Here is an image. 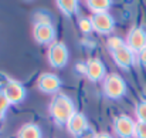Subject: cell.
Listing matches in <instances>:
<instances>
[{
    "mask_svg": "<svg viewBox=\"0 0 146 138\" xmlns=\"http://www.w3.org/2000/svg\"><path fill=\"white\" fill-rule=\"evenodd\" d=\"M48 113L55 124L67 125L70 118L77 113L74 101L65 94H55L48 105Z\"/></svg>",
    "mask_w": 146,
    "mask_h": 138,
    "instance_id": "cell-1",
    "label": "cell"
},
{
    "mask_svg": "<svg viewBox=\"0 0 146 138\" xmlns=\"http://www.w3.org/2000/svg\"><path fill=\"white\" fill-rule=\"evenodd\" d=\"M104 94L111 98V100H119L126 94V83L125 80L116 74V73H111L104 78V86H102Z\"/></svg>",
    "mask_w": 146,
    "mask_h": 138,
    "instance_id": "cell-2",
    "label": "cell"
},
{
    "mask_svg": "<svg viewBox=\"0 0 146 138\" xmlns=\"http://www.w3.org/2000/svg\"><path fill=\"white\" fill-rule=\"evenodd\" d=\"M47 58H48L50 66L54 68L65 67L68 60H70L68 47L62 42H54L52 44H50L48 50H47Z\"/></svg>",
    "mask_w": 146,
    "mask_h": 138,
    "instance_id": "cell-3",
    "label": "cell"
},
{
    "mask_svg": "<svg viewBox=\"0 0 146 138\" xmlns=\"http://www.w3.org/2000/svg\"><path fill=\"white\" fill-rule=\"evenodd\" d=\"M3 92L6 95V98L9 100L10 104L16 105V104H20L21 101H24L27 91L24 88V86L17 81V80H7V83L3 86Z\"/></svg>",
    "mask_w": 146,
    "mask_h": 138,
    "instance_id": "cell-4",
    "label": "cell"
},
{
    "mask_svg": "<svg viewBox=\"0 0 146 138\" xmlns=\"http://www.w3.org/2000/svg\"><path fill=\"white\" fill-rule=\"evenodd\" d=\"M135 127H136V121H133V118L126 114L118 115L113 120V130L119 138H133Z\"/></svg>",
    "mask_w": 146,
    "mask_h": 138,
    "instance_id": "cell-5",
    "label": "cell"
},
{
    "mask_svg": "<svg viewBox=\"0 0 146 138\" xmlns=\"http://www.w3.org/2000/svg\"><path fill=\"white\" fill-rule=\"evenodd\" d=\"M125 43L135 54H138L141 50L146 48V30L143 27H132L126 36Z\"/></svg>",
    "mask_w": 146,
    "mask_h": 138,
    "instance_id": "cell-6",
    "label": "cell"
},
{
    "mask_svg": "<svg viewBox=\"0 0 146 138\" xmlns=\"http://www.w3.org/2000/svg\"><path fill=\"white\" fill-rule=\"evenodd\" d=\"M111 56H112L115 64L118 67L123 68V70L131 68L136 61V54L126 44L123 47H121V48H118V50H115V51H111Z\"/></svg>",
    "mask_w": 146,
    "mask_h": 138,
    "instance_id": "cell-7",
    "label": "cell"
},
{
    "mask_svg": "<svg viewBox=\"0 0 146 138\" xmlns=\"http://www.w3.org/2000/svg\"><path fill=\"white\" fill-rule=\"evenodd\" d=\"M37 87L44 94H57L61 87V80L54 73H43L37 80Z\"/></svg>",
    "mask_w": 146,
    "mask_h": 138,
    "instance_id": "cell-8",
    "label": "cell"
},
{
    "mask_svg": "<svg viewBox=\"0 0 146 138\" xmlns=\"http://www.w3.org/2000/svg\"><path fill=\"white\" fill-rule=\"evenodd\" d=\"M85 64H87L85 76H87V78L90 81L98 83V81H101V80H104L106 77V68H105L104 63L99 58H97V57L90 58V60L85 61Z\"/></svg>",
    "mask_w": 146,
    "mask_h": 138,
    "instance_id": "cell-9",
    "label": "cell"
},
{
    "mask_svg": "<svg viewBox=\"0 0 146 138\" xmlns=\"http://www.w3.org/2000/svg\"><path fill=\"white\" fill-rule=\"evenodd\" d=\"M91 20H92L94 31H97L99 34H109L115 29V19L109 13L94 14L91 17Z\"/></svg>",
    "mask_w": 146,
    "mask_h": 138,
    "instance_id": "cell-10",
    "label": "cell"
},
{
    "mask_svg": "<svg viewBox=\"0 0 146 138\" xmlns=\"http://www.w3.org/2000/svg\"><path fill=\"white\" fill-rule=\"evenodd\" d=\"M33 36L38 44H52L55 40V29L52 24H34Z\"/></svg>",
    "mask_w": 146,
    "mask_h": 138,
    "instance_id": "cell-11",
    "label": "cell"
},
{
    "mask_svg": "<svg viewBox=\"0 0 146 138\" xmlns=\"http://www.w3.org/2000/svg\"><path fill=\"white\" fill-rule=\"evenodd\" d=\"M67 130H68V133L71 134V135H74V137H78V135H82L87 130H88V127H90V124H88V118L82 114V113H75L71 118H70V121L67 123Z\"/></svg>",
    "mask_w": 146,
    "mask_h": 138,
    "instance_id": "cell-12",
    "label": "cell"
},
{
    "mask_svg": "<svg viewBox=\"0 0 146 138\" xmlns=\"http://www.w3.org/2000/svg\"><path fill=\"white\" fill-rule=\"evenodd\" d=\"M17 138H43V131L36 123H26L17 131Z\"/></svg>",
    "mask_w": 146,
    "mask_h": 138,
    "instance_id": "cell-13",
    "label": "cell"
},
{
    "mask_svg": "<svg viewBox=\"0 0 146 138\" xmlns=\"http://www.w3.org/2000/svg\"><path fill=\"white\" fill-rule=\"evenodd\" d=\"M57 6H58V9L61 10V13H64L65 16H68V17H71V16H74L77 11H78V1L77 0H58L57 1Z\"/></svg>",
    "mask_w": 146,
    "mask_h": 138,
    "instance_id": "cell-14",
    "label": "cell"
},
{
    "mask_svg": "<svg viewBox=\"0 0 146 138\" xmlns=\"http://www.w3.org/2000/svg\"><path fill=\"white\" fill-rule=\"evenodd\" d=\"M88 9L94 13V14H99V13H108L109 7L112 6L111 0H88L87 1Z\"/></svg>",
    "mask_w": 146,
    "mask_h": 138,
    "instance_id": "cell-15",
    "label": "cell"
},
{
    "mask_svg": "<svg viewBox=\"0 0 146 138\" xmlns=\"http://www.w3.org/2000/svg\"><path fill=\"white\" fill-rule=\"evenodd\" d=\"M135 117L138 123H146V100L139 101L135 107Z\"/></svg>",
    "mask_w": 146,
    "mask_h": 138,
    "instance_id": "cell-16",
    "label": "cell"
},
{
    "mask_svg": "<svg viewBox=\"0 0 146 138\" xmlns=\"http://www.w3.org/2000/svg\"><path fill=\"white\" fill-rule=\"evenodd\" d=\"M125 44H126L125 40L121 39V37H118V36H112V37H109L108 42H106V47H108L109 51H115V50L123 47Z\"/></svg>",
    "mask_w": 146,
    "mask_h": 138,
    "instance_id": "cell-17",
    "label": "cell"
},
{
    "mask_svg": "<svg viewBox=\"0 0 146 138\" xmlns=\"http://www.w3.org/2000/svg\"><path fill=\"white\" fill-rule=\"evenodd\" d=\"M78 27H80V30L82 31V33H91V31H94V26H92V20H91V17H82V19H80V21H78Z\"/></svg>",
    "mask_w": 146,
    "mask_h": 138,
    "instance_id": "cell-18",
    "label": "cell"
},
{
    "mask_svg": "<svg viewBox=\"0 0 146 138\" xmlns=\"http://www.w3.org/2000/svg\"><path fill=\"white\" fill-rule=\"evenodd\" d=\"M34 20H36V24H52L51 16L46 11H37L34 14Z\"/></svg>",
    "mask_w": 146,
    "mask_h": 138,
    "instance_id": "cell-19",
    "label": "cell"
},
{
    "mask_svg": "<svg viewBox=\"0 0 146 138\" xmlns=\"http://www.w3.org/2000/svg\"><path fill=\"white\" fill-rule=\"evenodd\" d=\"M10 105H11V104H10L9 100L6 98L3 90H0V118H4V115H6V113H7V110H9Z\"/></svg>",
    "mask_w": 146,
    "mask_h": 138,
    "instance_id": "cell-20",
    "label": "cell"
},
{
    "mask_svg": "<svg viewBox=\"0 0 146 138\" xmlns=\"http://www.w3.org/2000/svg\"><path fill=\"white\" fill-rule=\"evenodd\" d=\"M133 138H146V123H138L136 121Z\"/></svg>",
    "mask_w": 146,
    "mask_h": 138,
    "instance_id": "cell-21",
    "label": "cell"
},
{
    "mask_svg": "<svg viewBox=\"0 0 146 138\" xmlns=\"http://www.w3.org/2000/svg\"><path fill=\"white\" fill-rule=\"evenodd\" d=\"M136 61L141 64V66H143L146 67V48L143 50H141L138 54H136Z\"/></svg>",
    "mask_w": 146,
    "mask_h": 138,
    "instance_id": "cell-22",
    "label": "cell"
},
{
    "mask_svg": "<svg viewBox=\"0 0 146 138\" xmlns=\"http://www.w3.org/2000/svg\"><path fill=\"white\" fill-rule=\"evenodd\" d=\"M94 138H113V137L109 133H98V134H95Z\"/></svg>",
    "mask_w": 146,
    "mask_h": 138,
    "instance_id": "cell-23",
    "label": "cell"
}]
</instances>
